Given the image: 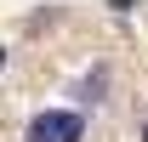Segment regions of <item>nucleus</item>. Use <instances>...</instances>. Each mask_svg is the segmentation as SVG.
I'll return each instance as SVG.
<instances>
[{
	"label": "nucleus",
	"mask_w": 148,
	"mask_h": 142,
	"mask_svg": "<svg viewBox=\"0 0 148 142\" xmlns=\"http://www.w3.org/2000/svg\"><path fill=\"white\" fill-rule=\"evenodd\" d=\"M23 142H86V114L80 108H40Z\"/></svg>",
	"instance_id": "f257e3e1"
},
{
	"label": "nucleus",
	"mask_w": 148,
	"mask_h": 142,
	"mask_svg": "<svg viewBox=\"0 0 148 142\" xmlns=\"http://www.w3.org/2000/svg\"><path fill=\"white\" fill-rule=\"evenodd\" d=\"M0 63H6V46H0Z\"/></svg>",
	"instance_id": "7ed1b4c3"
},
{
	"label": "nucleus",
	"mask_w": 148,
	"mask_h": 142,
	"mask_svg": "<svg viewBox=\"0 0 148 142\" xmlns=\"http://www.w3.org/2000/svg\"><path fill=\"white\" fill-rule=\"evenodd\" d=\"M143 142H148V119H143Z\"/></svg>",
	"instance_id": "f03ea898"
}]
</instances>
